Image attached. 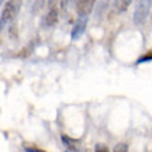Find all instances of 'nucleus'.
Masks as SVG:
<instances>
[{
  "mask_svg": "<svg viewBox=\"0 0 152 152\" xmlns=\"http://www.w3.org/2000/svg\"><path fill=\"white\" fill-rule=\"evenodd\" d=\"M86 26H87V18H77V21L75 22V25H73L72 28V32H71V36H72L73 40L79 39L82 35L84 33V31H86Z\"/></svg>",
  "mask_w": 152,
  "mask_h": 152,
  "instance_id": "obj_4",
  "label": "nucleus"
},
{
  "mask_svg": "<svg viewBox=\"0 0 152 152\" xmlns=\"http://www.w3.org/2000/svg\"><path fill=\"white\" fill-rule=\"evenodd\" d=\"M130 4H132V0H119V1H113V7L119 12H123L130 7Z\"/></svg>",
  "mask_w": 152,
  "mask_h": 152,
  "instance_id": "obj_6",
  "label": "nucleus"
},
{
  "mask_svg": "<svg viewBox=\"0 0 152 152\" xmlns=\"http://www.w3.org/2000/svg\"><path fill=\"white\" fill-rule=\"evenodd\" d=\"M79 152H80V151H79Z\"/></svg>",
  "mask_w": 152,
  "mask_h": 152,
  "instance_id": "obj_12",
  "label": "nucleus"
},
{
  "mask_svg": "<svg viewBox=\"0 0 152 152\" xmlns=\"http://www.w3.org/2000/svg\"><path fill=\"white\" fill-rule=\"evenodd\" d=\"M149 10H151V1H140L137 3L136 11H134V24L142 25L149 15Z\"/></svg>",
  "mask_w": 152,
  "mask_h": 152,
  "instance_id": "obj_2",
  "label": "nucleus"
},
{
  "mask_svg": "<svg viewBox=\"0 0 152 152\" xmlns=\"http://www.w3.org/2000/svg\"><path fill=\"white\" fill-rule=\"evenodd\" d=\"M18 10H20V3H15V1H7L6 3L1 17H0V31L3 29V26L8 21H12L15 18L17 14H18Z\"/></svg>",
  "mask_w": 152,
  "mask_h": 152,
  "instance_id": "obj_1",
  "label": "nucleus"
},
{
  "mask_svg": "<svg viewBox=\"0 0 152 152\" xmlns=\"http://www.w3.org/2000/svg\"><path fill=\"white\" fill-rule=\"evenodd\" d=\"M152 60V51H149L148 54H145L144 57H141L140 60H137V64H141V62H147V61H151Z\"/></svg>",
  "mask_w": 152,
  "mask_h": 152,
  "instance_id": "obj_9",
  "label": "nucleus"
},
{
  "mask_svg": "<svg viewBox=\"0 0 152 152\" xmlns=\"http://www.w3.org/2000/svg\"><path fill=\"white\" fill-rule=\"evenodd\" d=\"M94 8V1L93 0H82L76 3V11L80 18H87V15Z\"/></svg>",
  "mask_w": 152,
  "mask_h": 152,
  "instance_id": "obj_3",
  "label": "nucleus"
},
{
  "mask_svg": "<svg viewBox=\"0 0 152 152\" xmlns=\"http://www.w3.org/2000/svg\"><path fill=\"white\" fill-rule=\"evenodd\" d=\"M25 152H46L40 148H33V147H25Z\"/></svg>",
  "mask_w": 152,
  "mask_h": 152,
  "instance_id": "obj_10",
  "label": "nucleus"
},
{
  "mask_svg": "<svg viewBox=\"0 0 152 152\" xmlns=\"http://www.w3.org/2000/svg\"><path fill=\"white\" fill-rule=\"evenodd\" d=\"M113 152H129L127 144H126V142H119V144H116Z\"/></svg>",
  "mask_w": 152,
  "mask_h": 152,
  "instance_id": "obj_7",
  "label": "nucleus"
},
{
  "mask_svg": "<svg viewBox=\"0 0 152 152\" xmlns=\"http://www.w3.org/2000/svg\"><path fill=\"white\" fill-rule=\"evenodd\" d=\"M57 21H58V11L56 8H53L51 11H48V14L46 15L43 24L44 26H53V25L57 24Z\"/></svg>",
  "mask_w": 152,
  "mask_h": 152,
  "instance_id": "obj_5",
  "label": "nucleus"
},
{
  "mask_svg": "<svg viewBox=\"0 0 152 152\" xmlns=\"http://www.w3.org/2000/svg\"><path fill=\"white\" fill-rule=\"evenodd\" d=\"M94 152H109L108 147L105 144H101V142H98V144L96 145V148H94Z\"/></svg>",
  "mask_w": 152,
  "mask_h": 152,
  "instance_id": "obj_8",
  "label": "nucleus"
},
{
  "mask_svg": "<svg viewBox=\"0 0 152 152\" xmlns=\"http://www.w3.org/2000/svg\"><path fill=\"white\" fill-rule=\"evenodd\" d=\"M66 152H69V151H66Z\"/></svg>",
  "mask_w": 152,
  "mask_h": 152,
  "instance_id": "obj_11",
  "label": "nucleus"
}]
</instances>
